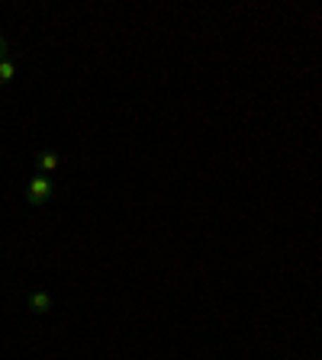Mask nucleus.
<instances>
[{
	"label": "nucleus",
	"mask_w": 322,
	"mask_h": 360,
	"mask_svg": "<svg viewBox=\"0 0 322 360\" xmlns=\"http://www.w3.org/2000/svg\"><path fill=\"white\" fill-rule=\"evenodd\" d=\"M4 58H7V39L0 36V61H4Z\"/></svg>",
	"instance_id": "39448f33"
},
{
	"label": "nucleus",
	"mask_w": 322,
	"mask_h": 360,
	"mask_svg": "<svg viewBox=\"0 0 322 360\" xmlns=\"http://www.w3.org/2000/svg\"><path fill=\"white\" fill-rule=\"evenodd\" d=\"M26 200L32 206H45V202L52 200V180L45 177V174H36V177L26 184Z\"/></svg>",
	"instance_id": "f257e3e1"
},
{
	"label": "nucleus",
	"mask_w": 322,
	"mask_h": 360,
	"mask_svg": "<svg viewBox=\"0 0 322 360\" xmlns=\"http://www.w3.org/2000/svg\"><path fill=\"white\" fill-rule=\"evenodd\" d=\"M36 165H39V174H45V177H49L52 171H58V155L45 148V151H39V155H36Z\"/></svg>",
	"instance_id": "7ed1b4c3"
},
{
	"label": "nucleus",
	"mask_w": 322,
	"mask_h": 360,
	"mask_svg": "<svg viewBox=\"0 0 322 360\" xmlns=\"http://www.w3.org/2000/svg\"><path fill=\"white\" fill-rule=\"evenodd\" d=\"M13 77H16V65L10 58H4V61H0V87H7Z\"/></svg>",
	"instance_id": "20e7f679"
},
{
	"label": "nucleus",
	"mask_w": 322,
	"mask_h": 360,
	"mask_svg": "<svg viewBox=\"0 0 322 360\" xmlns=\"http://www.w3.org/2000/svg\"><path fill=\"white\" fill-rule=\"evenodd\" d=\"M30 309H32L36 315H45L49 309H52V296H49L45 290H32V292H30Z\"/></svg>",
	"instance_id": "f03ea898"
}]
</instances>
